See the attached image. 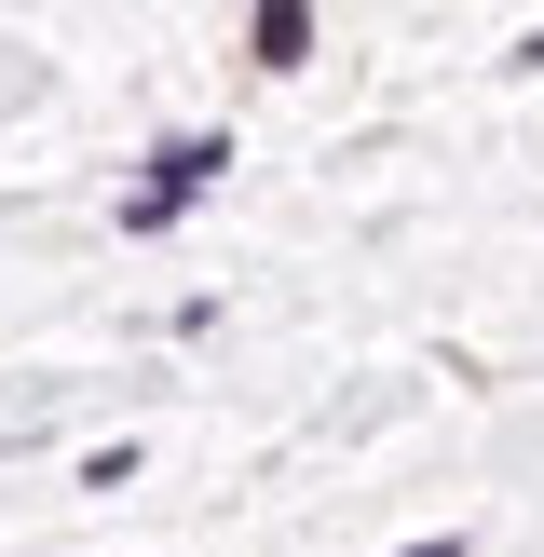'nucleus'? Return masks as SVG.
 <instances>
[{"instance_id": "obj_1", "label": "nucleus", "mask_w": 544, "mask_h": 557, "mask_svg": "<svg viewBox=\"0 0 544 557\" xmlns=\"http://www.w3.org/2000/svg\"><path fill=\"white\" fill-rule=\"evenodd\" d=\"M218 163H232V150H218V136H177V150H163V177H136V190H123V232H163V218H177L190 190L218 177Z\"/></svg>"}, {"instance_id": "obj_2", "label": "nucleus", "mask_w": 544, "mask_h": 557, "mask_svg": "<svg viewBox=\"0 0 544 557\" xmlns=\"http://www.w3.org/2000/svg\"><path fill=\"white\" fill-rule=\"evenodd\" d=\"M299 41H313V0H259V14H245V54H259V69H299Z\"/></svg>"}, {"instance_id": "obj_3", "label": "nucleus", "mask_w": 544, "mask_h": 557, "mask_svg": "<svg viewBox=\"0 0 544 557\" xmlns=\"http://www.w3.org/2000/svg\"><path fill=\"white\" fill-rule=\"evenodd\" d=\"M395 557H477V544H462V531H422V544H395Z\"/></svg>"}, {"instance_id": "obj_4", "label": "nucleus", "mask_w": 544, "mask_h": 557, "mask_svg": "<svg viewBox=\"0 0 544 557\" xmlns=\"http://www.w3.org/2000/svg\"><path fill=\"white\" fill-rule=\"evenodd\" d=\"M517 69H544V27H531V41H517Z\"/></svg>"}]
</instances>
